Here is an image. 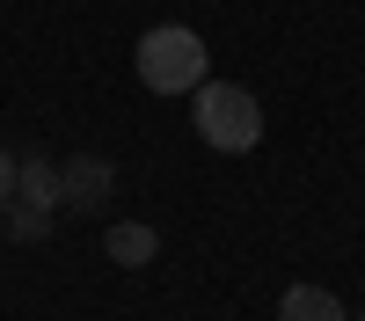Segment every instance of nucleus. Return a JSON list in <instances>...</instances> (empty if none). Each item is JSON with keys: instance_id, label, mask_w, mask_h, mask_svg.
Returning a JSON list of instances; mask_svg holds the SVG:
<instances>
[{"instance_id": "1a4fd4ad", "label": "nucleus", "mask_w": 365, "mask_h": 321, "mask_svg": "<svg viewBox=\"0 0 365 321\" xmlns=\"http://www.w3.org/2000/svg\"><path fill=\"white\" fill-rule=\"evenodd\" d=\"M358 321H365V314H358Z\"/></svg>"}, {"instance_id": "f257e3e1", "label": "nucleus", "mask_w": 365, "mask_h": 321, "mask_svg": "<svg viewBox=\"0 0 365 321\" xmlns=\"http://www.w3.org/2000/svg\"><path fill=\"white\" fill-rule=\"evenodd\" d=\"M132 66H139V80L154 95H197L205 88V37L182 29V22H161V29H146L132 44Z\"/></svg>"}, {"instance_id": "7ed1b4c3", "label": "nucleus", "mask_w": 365, "mask_h": 321, "mask_svg": "<svg viewBox=\"0 0 365 321\" xmlns=\"http://www.w3.org/2000/svg\"><path fill=\"white\" fill-rule=\"evenodd\" d=\"M110 183H117V168L103 154H73L66 168H58V204H73V212H103Z\"/></svg>"}, {"instance_id": "6e6552de", "label": "nucleus", "mask_w": 365, "mask_h": 321, "mask_svg": "<svg viewBox=\"0 0 365 321\" xmlns=\"http://www.w3.org/2000/svg\"><path fill=\"white\" fill-rule=\"evenodd\" d=\"M8 197H15V154L0 146V204H8Z\"/></svg>"}, {"instance_id": "0eeeda50", "label": "nucleus", "mask_w": 365, "mask_h": 321, "mask_svg": "<svg viewBox=\"0 0 365 321\" xmlns=\"http://www.w3.org/2000/svg\"><path fill=\"white\" fill-rule=\"evenodd\" d=\"M0 212H8V233H15V241H44V233H51V212H37V204H0Z\"/></svg>"}, {"instance_id": "20e7f679", "label": "nucleus", "mask_w": 365, "mask_h": 321, "mask_svg": "<svg viewBox=\"0 0 365 321\" xmlns=\"http://www.w3.org/2000/svg\"><path fill=\"white\" fill-rule=\"evenodd\" d=\"M103 256L117 263V270H146V263L161 256V233L146 226V219H117V226L103 233Z\"/></svg>"}, {"instance_id": "423d86ee", "label": "nucleus", "mask_w": 365, "mask_h": 321, "mask_svg": "<svg viewBox=\"0 0 365 321\" xmlns=\"http://www.w3.org/2000/svg\"><path fill=\"white\" fill-rule=\"evenodd\" d=\"M15 204H37V212L58 204V168H51L44 154H22V161H15Z\"/></svg>"}, {"instance_id": "f03ea898", "label": "nucleus", "mask_w": 365, "mask_h": 321, "mask_svg": "<svg viewBox=\"0 0 365 321\" xmlns=\"http://www.w3.org/2000/svg\"><path fill=\"white\" fill-rule=\"evenodd\" d=\"M190 117H197V139L212 146V154H249V146L263 139V102L249 95V88H234V80H205Z\"/></svg>"}, {"instance_id": "39448f33", "label": "nucleus", "mask_w": 365, "mask_h": 321, "mask_svg": "<svg viewBox=\"0 0 365 321\" xmlns=\"http://www.w3.org/2000/svg\"><path fill=\"white\" fill-rule=\"evenodd\" d=\"M278 321H351V314H344V300L329 285H292L278 300Z\"/></svg>"}]
</instances>
